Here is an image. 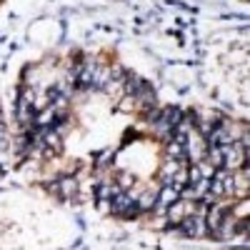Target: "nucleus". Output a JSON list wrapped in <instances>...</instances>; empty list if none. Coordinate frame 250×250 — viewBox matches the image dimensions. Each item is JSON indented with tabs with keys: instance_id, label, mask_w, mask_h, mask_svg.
<instances>
[{
	"instance_id": "obj_1",
	"label": "nucleus",
	"mask_w": 250,
	"mask_h": 250,
	"mask_svg": "<svg viewBox=\"0 0 250 250\" xmlns=\"http://www.w3.org/2000/svg\"><path fill=\"white\" fill-rule=\"evenodd\" d=\"M135 203V195L130 193V190H118L113 198H110V215H115V218H123L125 215V210Z\"/></svg>"
},
{
	"instance_id": "obj_2",
	"label": "nucleus",
	"mask_w": 250,
	"mask_h": 250,
	"mask_svg": "<svg viewBox=\"0 0 250 250\" xmlns=\"http://www.w3.org/2000/svg\"><path fill=\"white\" fill-rule=\"evenodd\" d=\"M115 155H118L115 148H108V150H103V153H95V155H93V158H95V170H108V168H113Z\"/></svg>"
},
{
	"instance_id": "obj_3",
	"label": "nucleus",
	"mask_w": 250,
	"mask_h": 250,
	"mask_svg": "<svg viewBox=\"0 0 250 250\" xmlns=\"http://www.w3.org/2000/svg\"><path fill=\"white\" fill-rule=\"evenodd\" d=\"M113 183L120 188V190H133V185L138 183V178L130 170H115V180Z\"/></svg>"
},
{
	"instance_id": "obj_4",
	"label": "nucleus",
	"mask_w": 250,
	"mask_h": 250,
	"mask_svg": "<svg viewBox=\"0 0 250 250\" xmlns=\"http://www.w3.org/2000/svg\"><path fill=\"white\" fill-rule=\"evenodd\" d=\"M118 110H120V113H138V110H135V98H133V95H120Z\"/></svg>"
},
{
	"instance_id": "obj_5",
	"label": "nucleus",
	"mask_w": 250,
	"mask_h": 250,
	"mask_svg": "<svg viewBox=\"0 0 250 250\" xmlns=\"http://www.w3.org/2000/svg\"><path fill=\"white\" fill-rule=\"evenodd\" d=\"M0 178H3V168H0Z\"/></svg>"
},
{
	"instance_id": "obj_6",
	"label": "nucleus",
	"mask_w": 250,
	"mask_h": 250,
	"mask_svg": "<svg viewBox=\"0 0 250 250\" xmlns=\"http://www.w3.org/2000/svg\"><path fill=\"white\" fill-rule=\"evenodd\" d=\"M243 3H248V0H243Z\"/></svg>"
}]
</instances>
